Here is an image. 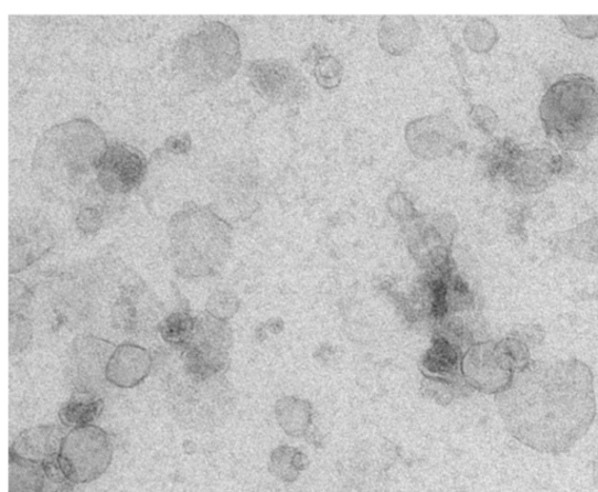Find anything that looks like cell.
Segmentation results:
<instances>
[{"label":"cell","instance_id":"24","mask_svg":"<svg viewBox=\"0 0 598 492\" xmlns=\"http://www.w3.org/2000/svg\"><path fill=\"white\" fill-rule=\"evenodd\" d=\"M195 317L186 311L168 314L158 325L162 339L172 347L183 351L192 341Z\"/></svg>","mask_w":598,"mask_h":492},{"label":"cell","instance_id":"15","mask_svg":"<svg viewBox=\"0 0 598 492\" xmlns=\"http://www.w3.org/2000/svg\"><path fill=\"white\" fill-rule=\"evenodd\" d=\"M152 368L151 353L131 343L116 346L109 360L106 378L118 388H134L143 383Z\"/></svg>","mask_w":598,"mask_h":492},{"label":"cell","instance_id":"22","mask_svg":"<svg viewBox=\"0 0 598 492\" xmlns=\"http://www.w3.org/2000/svg\"><path fill=\"white\" fill-rule=\"evenodd\" d=\"M278 424L290 437H302L311 426V405L302 399L284 398L276 404Z\"/></svg>","mask_w":598,"mask_h":492},{"label":"cell","instance_id":"7","mask_svg":"<svg viewBox=\"0 0 598 492\" xmlns=\"http://www.w3.org/2000/svg\"><path fill=\"white\" fill-rule=\"evenodd\" d=\"M232 344L228 321L218 320L207 311L196 314L192 341L182 351L183 371L196 378L225 375Z\"/></svg>","mask_w":598,"mask_h":492},{"label":"cell","instance_id":"14","mask_svg":"<svg viewBox=\"0 0 598 492\" xmlns=\"http://www.w3.org/2000/svg\"><path fill=\"white\" fill-rule=\"evenodd\" d=\"M406 141L420 159H441L456 147L458 129L446 116L423 117L407 126Z\"/></svg>","mask_w":598,"mask_h":492},{"label":"cell","instance_id":"9","mask_svg":"<svg viewBox=\"0 0 598 492\" xmlns=\"http://www.w3.org/2000/svg\"><path fill=\"white\" fill-rule=\"evenodd\" d=\"M515 370L500 343L473 344L463 356L462 375L471 389L498 395L513 379Z\"/></svg>","mask_w":598,"mask_h":492},{"label":"cell","instance_id":"13","mask_svg":"<svg viewBox=\"0 0 598 492\" xmlns=\"http://www.w3.org/2000/svg\"><path fill=\"white\" fill-rule=\"evenodd\" d=\"M255 90L276 104L301 100L307 90L306 78L286 61H258L248 67Z\"/></svg>","mask_w":598,"mask_h":492},{"label":"cell","instance_id":"27","mask_svg":"<svg viewBox=\"0 0 598 492\" xmlns=\"http://www.w3.org/2000/svg\"><path fill=\"white\" fill-rule=\"evenodd\" d=\"M467 389L471 388L468 385H456L444 381L429 378L423 381L424 395L444 406L449 405L456 397L463 396Z\"/></svg>","mask_w":598,"mask_h":492},{"label":"cell","instance_id":"31","mask_svg":"<svg viewBox=\"0 0 598 492\" xmlns=\"http://www.w3.org/2000/svg\"><path fill=\"white\" fill-rule=\"evenodd\" d=\"M498 343H500L511 361L515 372L524 370L532 363L528 345L524 341L516 339L511 334V336Z\"/></svg>","mask_w":598,"mask_h":492},{"label":"cell","instance_id":"4","mask_svg":"<svg viewBox=\"0 0 598 492\" xmlns=\"http://www.w3.org/2000/svg\"><path fill=\"white\" fill-rule=\"evenodd\" d=\"M242 65V45L236 32L222 22L195 28L177 43L173 68L196 90L227 82Z\"/></svg>","mask_w":598,"mask_h":492},{"label":"cell","instance_id":"1","mask_svg":"<svg viewBox=\"0 0 598 492\" xmlns=\"http://www.w3.org/2000/svg\"><path fill=\"white\" fill-rule=\"evenodd\" d=\"M495 403L515 440L552 456L579 442L597 411L591 370L576 360L532 362Z\"/></svg>","mask_w":598,"mask_h":492},{"label":"cell","instance_id":"23","mask_svg":"<svg viewBox=\"0 0 598 492\" xmlns=\"http://www.w3.org/2000/svg\"><path fill=\"white\" fill-rule=\"evenodd\" d=\"M45 484L43 464L10 454V492H44Z\"/></svg>","mask_w":598,"mask_h":492},{"label":"cell","instance_id":"10","mask_svg":"<svg viewBox=\"0 0 598 492\" xmlns=\"http://www.w3.org/2000/svg\"><path fill=\"white\" fill-rule=\"evenodd\" d=\"M53 244V231L45 216L31 211L18 214L10 226V272L30 267Z\"/></svg>","mask_w":598,"mask_h":492},{"label":"cell","instance_id":"12","mask_svg":"<svg viewBox=\"0 0 598 492\" xmlns=\"http://www.w3.org/2000/svg\"><path fill=\"white\" fill-rule=\"evenodd\" d=\"M116 346L94 334L78 336L72 345L70 373L75 391L93 393L107 381L106 371Z\"/></svg>","mask_w":598,"mask_h":492},{"label":"cell","instance_id":"28","mask_svg":"<svg viewBox=\"0 0 598 492\" xmlns=\"http://www.w3.org/2000/svg\"><path fill=\"white\" fill-rule=\"evenodd\" d=\"M238 307H241V302L235 293L227 290H215L209 299L206 311L218 320L228 321L234 317Z\"/></svg>","mask_w":598,"mask_h":492},{"label":"cell","instance_id":"33","mask_svg":"<svg viewBox=\"0 0 598 492\" xmlns=\"http://www.w3.org/2000/svg\"><path fill=\"white\" fill-rule=\"evenodd\" d=\"M104 213L97 206L85 207L79 211L76 224L79 229L87 234L97 232L103 226Z\"/></svg>","mask_w":598,"mask_h":492},{"label":"cell","instance_id":"20","mask_svg":"<svg viewBox=\"0 0 598 492\" xmlns=\"http://www.w3.org/2000/svg\"><path fill=\"white\" fill-rule=\"evenodd\" d=\"M105 403L93 393L75 391L72 398L58 410L60 421L70 428L90 426L104 410Z\"/></svg>","mask_w":598,"mask_h":492},{"label":"cell","instance_id":"32","mask_svg":"<svg viewBox=\"0 0 598 492\" xmlns=\"http://www.w3.org/2000/svg\"><path fill=\"white\" fill-rule=\"evenodd\" d=\"M562 21L577 36L594 38L598 35V17H563Z\"/></svg>","mask_w":598,"mask_h":492},{"label":"cell","instance_id":"21","mask_svg":"<svg viewBox=\"0 0 598 492\" xmlns=\"http://www.w3.org/2000/svg\"><path fill=\"white\" fill-rule=\"evenodd\" d=\"M562 244L572 257L598 266V215L567 232Z\"/></svg>","mask_w":598,"mask_h":492},{"label":"cell","instance_id":"11","mask_svg":"<svg viewBox=\"0 0 598 492\" xmlns=\"http://www.w3.org/2000/svg\"><path fill=\"white\" fill-rule=\"evenodd\" d=\"M146 156L124 143L107 148L97 171V185L109 194H126L142 184L147 174Z\"/></svg>","mask_w":598,"mask_h":492},{"label":"cell","instance_id":"30","mask_svg":"<svg viewBox=\"0 0 598 492\" xmlns=\"http://www.w3.org/2000/svg\"><path fill=\"white\" fill-rule=\"evenodd\" d=\"M32 327L25 314L13 313L10 317L11 352L24 350L31 342Z\"/></svg>","mask_w":598,"mask_h":492},{"label":"cell","instance_id":"35","mask_svg":"<svg viewBox=\"0 0 598 492\" xmlns=\"http://www.w3.org/2000/svg\"><path fill=\"white\" fill-rule=\"evenodd\" d=\"M191 142L189 139V136L186 137H171V139L167 143V148L177 152V153H183L188 152L190 149Z\"/></svg>","mask_w":598,"mask_h":492},{"label":"cell","instance_id":"18","mask_svg":"<svg viewBox=\"0 0 598 492\" xmlns=\"http://www.w3.org/2000/svg\"><path fill=\"white\" fill-rule=\"evenodd\" d=\"M556 157L547 151H532L520 157L510 165L509 180L523 190L541 191L554 172H557Z\"/></svg>","mask_w":598,"mask_h":492},{"label":"cell","instance_id":"5","mask_svg":"<svg viewBox=\"0 0 598 492\" xmlns=\"http://www.w3.org/2000/svg\"><path fill=\"white\" fill-rule=\"evenodd\" d=\"M544 128L565 150L585 149L598 132V90L586 75L572 74L549 87L543 97Z\"/></svg>","mask_w":598,"mask_h":492},{"label":"cell","instance_id":"19","mask_svg":"<svg viewBox=\"0 0 598 492\" xmlns=\"http://www.w3.org/2000/svg\"><path fill=\"white\" fill-rule=\"evenodd\" d=\"M381 46L393 55H403L412 51L420 36V26L414 17H384L377 32Z\"/></svg>","mask_w":598,"mask_h":492},{"label":"cell","instance_id":"6","mask_svg":"<svg viewBox=\"0 0 598 492\" xmlns=\"http://www.w3.org/2000/svg\"><path fill=\"white\" fill-rule=\"evenodd\" d=\"M169 404L177 423L194 430L221 426L233 408V388L225 375L196 378L183 375L171 381Z\"/></svg>","mask_w":598,"mask_h":492},{"label":"cell","instance_id":"3","mask_svg":"<svg viewBox=\"0 0 598 492\" xmlns=\"http://www.w3.org/2000/svg\"><path fill=\"white\" fill-rule=\"evenodd\" d=\"M174 270L184 279L214 277L225 266L232 247V227L216 212L194 203L177 212L169 224Z\"/></svg>","mask_w":598,"mask_h":492},{"label":"cell","instance_id":"34","mask_svg":"<svg viewBox=\"0 0 598 492\" xmlns=\"http://www.w3.org/2000/svg\"><path fill=\"white\" fill-rule=\"evenodd\" d=\"M10 290V313H20L30 303V292L28 287L14 279L11 280Z\"/></svg>","mask_w":598,"mask_h":492},{"label":"cell","instance_id":"29","mask_svg":"<svg viewBox=\"0 0 598 492\" xmlns=\"http://www.w3.org/2000/svg\"><path fill=\"white\" fill-rule=\"evenodd\" d=\"M314 76L322 87L334 88L342 82L343 67L333 56H322L314 66Z\"/></svg>","mask_w":598,"mask_h":492},{"label":"cell","instance_id":"8","mask_svg":"<svg viewBox=\"0 0 598 492\" xmlns=\"http://www.w3.org/2000/svg\"><path fill=\"white\" fill-rule=\"evenodd\" d=\"M113 461V446L107 432L96 426L72 429L65 437L57 459L66 479L86 484L102 478Z\"/></svg>","mask_w":598,"mask_h":492},{"label":"cell","instance_id":"2","mask_svg":"<svg viewBox=\"0 0 598 492\" xmlns=\"http://www.w3.org/2000/svg\"><path fill=\"white\" fill-rule=\"evenodd\" d=\"M108 148L105 132L88 118H74L46 130L36 143L32 175L36 186L58 200L74 199L97 184Z\"/></svg>","mask_w":598,"mask_h":492},{"label":"cell","instance_id":"17","mask_svg":"<svg viewBox=\"0 0 598 492\" xmlns=\"http://www.w3.org/2000/svg\"><path fill=\"white\" fill-rule=\"evenodd\" d=\"M464 352L438 334L421 362L424 378L468 385L462 375Z\"/></svg>","mask_w":598,"mask_h":492},{"label":"cell","instance_id":"16","mask_svg":"<svg viewBox=\"0 0 598 492\" xmlns=\"http://www.w3.org/2000/svg\"><path fill=\"white\" fill-rule=\"evenodd\" d=\"M65 436L55 426H39L26 429L14 440L10 454L39 464L56 461Z\"/></svg>","mask_w":598,"mask_h":492},{"label":"cell","instance_id":"25","mask_svg":"<svg viewBox=\"0 0 598 492\" xmlns=\"http://www.w3.org/2000/svg\"><path fill=\"white\" fill-rule=\"evenodd\" d=\"M309 461L303 452L289 446H281L273 451L269 470L274 477L284 482H295L307 469Z\"/></svg>","mask_w":598,"mask_h":492},{"label":"cell","instance_id":"26","mask_svg":"<svg viewBox=\"0 0 598 492\" xmlns=\"http://www.w3.org/2000/svg\"><path fill=\"white\" fill-rule=\"evenodd\" d=\"M464 33L469 47L477 53L490 51L496 42V31L485 19H472Z\"/></svg>","mask_w":598,"mask_h":492}]
</instances>
